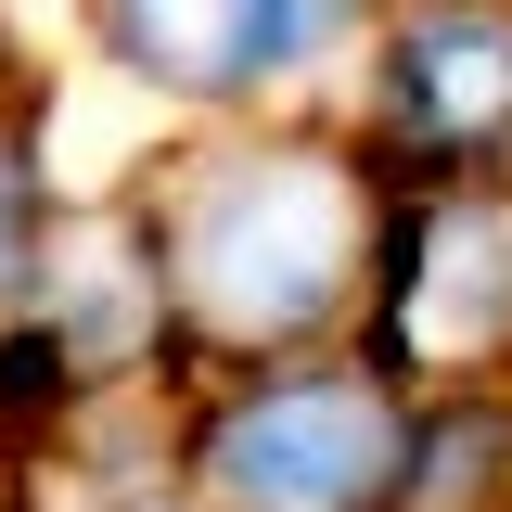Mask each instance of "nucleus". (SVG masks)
Wrapping results in <instances>:
<instances>
[{
  "label": "nucleus",
  "mask_w": 512,
  "mask_h": 512,
  "mask_svg": "<svg viewBox=\"0 0 512 512\" xmlns=\"http://www.w3.org/2000/svg\"><path fill=\"white\" fill-rule=\"evenodd\" d=\"M346 256H359V192L320 154H244L180 218V282L218 333H295V320H320L346 295Z\"/></svg>",
  "instance_id": "f257e3e1"
},
{
  "label": "nucleus",
  "mask_w": 512,
  "mask_h": 512,
  "mask_svg": "<svg viewBox=\"0 0 512 512\" xmlns=\"http://www.w3.org/2000/svg\"><path fill=\"white\" fill-rule=\"evenodd\" d=\"M384 461H397V423H384L372 384H256L244 410H218V436H205V474H218V500L231 512H359L384 487Z\"/></svg>",
  "instance_id": "f03ea898"
},
{
  "label": "nucleus",
  "mask_w": 512,
  "mask_h": 512,
  "mask_svg": "<svg viewBox=\"0 0 512 512\" xmlns=\"http://www.w3.org/2000/svg\"><path fill=\"white\" fill-rule=\"evenodd\" d=\"M116 39L167 90H244V77L308 64L320 0H116Z\"/></svg>",
  "instance_id": "7ed1b4c3"
},
{
  "label": "nucleus",
  "mask_w": 512,
  "mask_h": 512,
  "mask_svg": "<svg viewBox=\"0 0 512 512\" xmlns=\"http://www.w3.org/2000/svg\"><path fill=\"white\" fill-rule=\"evenodd\" d=\"M397 77H410V116L436 128L448 154L512 141V13H423Z\"/></svg>",
  "instance_id": "20e7f679"
},
{
  "label": "nucleus",
  "mask_w": 512,
  "mask_h": 512,
  "mask_svg": "<svg viewBox=\"0 0 512 512\" xmlns=\"http://www.w3.org/2000/svg\"><path fill=\"white\" fill-rule=\"evenodd\" d=\"M0 244H13V167H0Z\"/></svg>",
  "instance_id": "39448f33"
}]
</instances>
